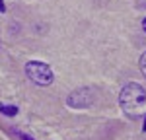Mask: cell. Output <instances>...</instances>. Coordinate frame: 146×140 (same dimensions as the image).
Wrapping results in <instances>:
<instances>
[{"instance_id": "52a82bcc", "label": "cell", "mask_w": 146, "mask_h": 140, "mask_svg": "<svg viewBox=\"0 0 146 140\" xmlns=\"http://www.w3.org/2000/svg\"><path fill=\"white\" fill-rule=\"evenodd\" d=\"M4 10H6V4H4V2L0 0V12H4Z\"/></svg>"}, {"instance_id": "7a4b0ae2", "label": "cell", "mask_w": 146, "mask_h": 140, "mask_svg": "<svg viewBox=\"0 0 146 140\" xmlns=\"http://www.w3.org/2000/svg\"><path fill=\"white\" fill-rule=\"evenodd\" d=\"M25 74L29 76V80L35 82L37 86H49L53 82V70L49 68V64L39 62V60H31L25 64Z\"/></svg>"}, {"instance_id": "3957f363", "label": "cell", "mask_w": 146, "mask_h": 140, "mask_svg": "<svg viewBox=\"0 0 146 140\" xmlns=\"http://www.w3.org/2000/svg\"><path fill=\"white\" fill-rule=\"evenodd\" d=\"M94 103V93L88 88H80L76 92H72L66 97V105L68 107H74V109H86Z\"/></svg>"}, {"instance_id": "277c9868", "label": "cell", "mask_w": 146, "mask_h": 140, "mask_svg": "<svg viewBox=\"0 0 146 140\" xmlns=\"http://www.w3.org/2000/svg\"><path fill=\"white\" fill-rule=\"evenodd\" d=\"M0 113H2V115H6V117H16V115H18V107H16V105H4V103H0Z\"/></svg>"}, {"instance_id": "9c48e42d", "label": "cell", "mask_w": 146, "mask_h": 140, "mask_svg": "<svg viewBox=\"0 0 146 140\" xmlns=\"http://www.w3.org/2000/svg\"><path fill=\"white\" fill-rule=\"evenodd\" d=\"M142 130L146 132V117H144V125H142Z\"/></svg>"}, {"instance_id": "5b68a950", "label": "cell", "mask_w": 146, "mask_h": 140, "mask_svg": "<svg viewBox=\"0 0 146 140\" xmlns=\"http://www.w3.org/2000/svg\"><path fill=\"white\" fill-rule=\"evenodd\" d=\"M12 132H14V134H16L20 140H33L31 136H27V134H25V132H22V130H12Z\"/></svg>"}, {"instance_id": "ba28073f", "label": "cell", "mask_w": 146, "mask_h": 140, "mask_svg": "<svg viewBox=\"0 0 146 140\" xmlns=\"http://www.w3.org/2000/svg\"><path fill=\"white\" fill-rule=\"evenodd\" d=\"M142 29H144V31H146V18H144V20H142Z\"/></svg>"}, {"instance_id": "6da1fadb", "label": "cell", "mask_w": 146, "mask_h": 140, "mask_svg": "<svg viewBox=\"0 0 146 140\" xmlns=\"http://www.w3.org/2000/svg\"><path fill=\"white\" fill-rule=\"evenodd\" d=\"M119 103L123 107V111H127L129 115H135L138 113V109L146 103V92L140 84H127L123 90H121V95H119Z\"/></svg>"}, {"instance_id": "8992f818", "label": "cell", "mask_w": 146, "mask_h": 140, "mask_svg": "<svg viewBox=\"0 0 146 140\" xmlns=\"http://www.w3.org/2000/svg\"><path fill=\"white\" fill-rule=\"evenodd\" d=\"M138 64H140V72L144 74V78H146V53L140 57V62H138Z\"/></svg>"}]
</instances>
